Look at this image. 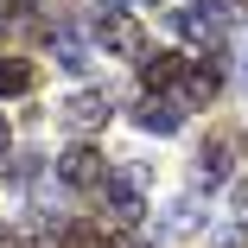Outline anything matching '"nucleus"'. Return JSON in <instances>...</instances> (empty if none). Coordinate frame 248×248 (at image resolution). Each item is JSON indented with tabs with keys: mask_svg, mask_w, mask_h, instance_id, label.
I'll return each mask as SVG.
<instances>
[{
	"mask_svg": "<svg viewBox=\"0 0 248 248\" xmlns=\"http://www.w3.org/2000/svg\"><path fill=\"white\" fill-rule=\"evenodd\" d=\"M108 115H115L108 89H77L70 102H64V127H77V134H95V127H108Z\"/></svg>",
	"mask_w": 248,
	"mask_h": 248,
	"instance_id": "423d86ee",
	"label": "nucleus"
},
{
	"mask_svg": "<svg viewBox=\"0 0 248 248\" xmlns=\"http://www.w3.org/2000/svg\"><path fill=\"white\" fill-rule=\"evenodd\" d=\"M58 178H64L70 191H102V178H108V159H102V146H89V140H77L70 153L58 159Z\"/></svg>",
	"mask_w": 248,
	"mask_h": 248,
	"instance_id": "20e7f679",
	"label": "nucleus"
},
{
	"mask_svg": "<svg viewBox=\"0 0 248 248\" xmlns=\"http://www.w3.org/2000/svg\"><path fill=\"white\" fill-rule=\"evenodd\" d=\"M102 45H108L115 58H127V64H146V58H153V45H146V26H140L127 7L102 13Z\"/></svg>",
	"mask_w": 248,
	"mask_h": 248,
	"instance_id": "7ed1b4c3",
	"label": "nucleus"
},
{
	"mask_svg": "<svg viewBox=\"0 0 248 248\" xmlns=\"http://www.w3.org/2000/svg\"><path fill=\"white\" fill-rule=\"evenodd\" d=\"M102 13H115V0H102Z\"/></svg>",
	"mask_w": 248,
	"mask_h": 248,
	"instance_id": "4468645a",
	"label": "nucleus"
},
{
	"mask_svg": "<svg viewBox=\"0 0 248 248\" xmlns=\"http://www.w3.org/2000/svg\"><path fill=\"white\" fill-rule=\"evenodd\" d=\"M146 7H166V0H146Z\"/></svg>",
	"mask_w": 248,
	"mask_h": 248,
	"instance_id": "2eb2a0df",
	"label": "nucleus"
},
{
	"mask_svg": "<svg viewBox=\"0 0 248 248\" xmlns=\"http://www.w3.org/2000/svg\"><path fill=\"white\" fill-rule=\"evenodd\" d=\"M178 32H185L191 45H204V51L223 45V19H217V13H191V7H185V13H178Z\"/></svg>",
	"mask_w": 248,
	"mask_h": 248,
	"instance_id": "9d476101",
	"label": "nucleus"
},
{
	"mask_svg": "<svg viewBox=\"0 0 248 248\" xmlns=\"http://www.w3.org/2000/svg\"><path fill=\"white\" fill-rule=\"evenodd\" d=\"M7 153H13V127L0 121V166H7Z\"/></svg>",
	"mask_w": 248,
	"mask_h": 248,
	"instance_id": "f8f14e48",
	"label": "nucleus"
},
{
	"mask_svg": "<svg viewBox=\"0 0 248 248\" xmlns=\"http://www.w3.org/2000/svg\"><path fill=\"white\" fill-rule=\"evenodd\" d=\"M32 89H38V64L7 51V58H0V95H32Z\"/></svg>",
	"mask_w": 248,
	"mask_h": 248,
	"instance_id": "1a4fd4ad",
	"label": "nucleus"
},
{
	"mask_svg": "<svg viewBox=\"0 0 248 248\" xmlns=\"http://www.w3.org/2000/svg\"><path fill=\"white\" fill-rule=\"evenodd\" d=\"M108 248H153V242L134 235V229H108Z\"/></svg>",
	"mask_w": 248,
	"mask_h": 248,
	"instance_id": "9b49d317",
	"label": "nucleus"
},
{
	"mask_svg": "<svg viewBox=\"0 0 248 248\" xmlns=\"http://www.w3.org/2000/svg\"><path fill=\"white\" fill-rule=\"evenodd\" d=\"M0 248H19V242H13V235H7V229H0Z\"/></svg>",
	"mask_w": 248,
	"mask_h": 248,
	"instance_id": "ddd939ff",
	"label": "nucleus"
},
{
	"mask_svg": "<svg viewBox=\"0 0 248 248\" xmlns=\"http://www.w3.org/2000/svg\"><path fill=\"white\" fill-rule=\"evenodd\" d=\"M217 89H223V77H217V64H204V58L153 51V58L140 64V95H172L185 115H191V108H210Z\"/></svg>",
	"mask_w": 248,
	"mask_h": 248,
	"instance_id": "f257e3e1",
	"label": "nucleus"
},
{
	"mask_svg": "<svg viewBox=\"0 0 248 248\" xmlns=\"http://www.w3.org/2000/svg\"><path fill=\"white\" fill-rule=\"evenodd\" d=\"M95 204H102V217H108L115 229H134V223L146 217V172H140V166L108 172L102 191H95Z\"/></svg>",
	"mask_w": 248,
	"mask_h": 248,
	"instance_id": "f03ea898",
	"label": "nucleus"
},
{
	"mask_svg": "<svg viewBox=\"0 0 248 248\" xmlns=\"http://www.w3.org/2000/svg\"><path fill=\"white\" fill-rule=\"evenodd\" d=\"M229 153H235V134H210V140H204V153L191 159V185H204V191H217V185L229 178V166H235Z\"/></svg>",
	"mask_w": 248,
	"mask_h": 248,
	"instance_id": "39448f33",
	"label": "nucleus"
},
{
	"mask_svg": "<svg viewBox=\"0 0 248 248\" xmlns=\"http://www.w3.org/2000/svg\"><path fill=\"white\" fill-rule=\"evenodd\" d=\"M134 127L140 134H178L185 127V108L172 102V95H140V102H134Z\"/></svg>",
	"mask_w": 248,
	"mask_h": 248,
	"instance_id": "0eeeda50",
	"label": "nucleus"
},
{
	"mask_svg": "<svg viewBox=\"0 0 248 248\" xmlns=\"http://www.w3.org/2000/svg\"><path fill=\"white\" fill-rule=\"evenodd\" d=\"M51 58H58L64 70H89L95 51H89V38H83L77 26H51Z\"/></svg>",
	"mask_w": 248,
	"mask_h": 248,
	"instance_id": "6e6552de",
	"label": "nucleus"
}]
</instances>
